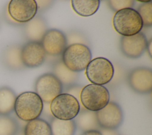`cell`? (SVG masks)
<instances>
[{"label":"cell","mask_w":152,"mask_h":135,"mask_svg":"<svg viewBox=\"0 0 152 135\" xmlns=\"http://www.w3.org/2000/svg\"><path fill=\"white\" fill-rule=\"evenodd\" d=\"M110 8L114 12L132 8L134 6L135 1L132 0H110L107 1Z\"/></svg>","instance_id":"24"},{"label":"cell","mask_w":152,"mask_h":135,"mask_svg":"<svg viewBox=\"0 0 152 135\" xmlns=\"http://www.w3.org/2000/svg\"><path fill=\"white\" fill-rule=\"evenodd\" d=\"M114 72L112 63L103 57L91 59L86 68V75L88 80L92 84L102 86L112 80Z\"/></svg>","instance_id":"6"},{"label":"cell","mask_w":152,"mask_h":135,"mask_svg":"<svg viewBox=\"0 0 152 135\" xmlns=\"http://www.w3.org/2000/svg\"><path fill=\"white\" fill-rule=\"evenodd\" d=\"M40 42L46 54L53 56L62 55L68 46L66 35L56 29L48 30Z\"/></svg>","instance_id":"12"},{"label":"cell","mask_w":152,"mask_h":135,"mask_svg":"<svg viewBox=\"0 0 152 135\" xmlns=\"http://www.w3.org/2000/svg\"><path fill=\"white\" fill-rule=\"evenodd\" d=\"M81 108L78 100L72 95L62 93L50 103V109L53 117L62 120H74Z\"/></svg>","instance_id":"5"},{"label":"cell","mask_w":152,"mask_h":135,"mask_svg":"<svg viewBox=\"0 0 152 135\" xmlns=\"http://www.w3.org/2000/svg\"><path fill=\"white\" fill-rule=\"evenodd\" d=\"M128 83L135 92L146 95L152 90V70L147 67H138L132 69L128 74Z\"/></svg>","instance_id":"9"},{"label":"cell","mask_w":152,"mask_h":135,"mask_svg":"<svg viewBox=\"0 0 152 135\" xmlns=\"http://www.w3.org/2000/svg\"><path fill=\"white\" fill-rule=\"evenodd\" d=\"M91 58V52L87 45L75 43L67 46L61 60L69 70L78 73L86 70Z\"/></svg>","instance_id":"3"},{"label":"cell","mask_w":152,"mask_h":135,"mask_svg":"<svg viewBox=\"0 0 152 135\" xmlns=\"http://www.w3.org/2000/svg\"><path fill=\"white\" fill-rule=\"evenodd\" d=\"M17 96L10 87L0 88V115H8L14 109Z\"/></svg>","instance_id":"20"},{"label":"cell","mask_w":152,"mask_h":135,"mask_svg":"<svg viewBox=\"0 0 152 135\" xmlns=\"http://www.w3.org/2000/svg\"><path fill=\"white\" fill-rule=\"evenodd\" d=\"M113 26L116 32L122 36L137 34L143 28L141 17L137 10L132 8L116 12L113 18Z\"/></svg>","instance_id":"2"},{"label":"cell","mask_w":152,"mask_h":135,"mask_svg":"<svg viewBox=\"0 0 152 135\" xmlns=\"http://www.w3.org/2000/svg\"><path fill=\"white\" fill-rule=\"evenodd\" d=\"M18 131L19 125L14 118L0 115V135H16Z\"/></svg>","instance_id":"22"},{"label":"cell","mask_w":152,"mask_h":135,"mask_svg":"<svg viewBox=\"0 0 152 135\" xmlns=\"http://www.w3.org/2000/svg\"><path fill=\"white\" fill-rule=\"evenodd\" d=\"M46 55L40 42L28 41L21 46V58L25 67L41 66L46 59Z\"/></svg>","instance_id":"13"},{"label":"cell","mask_w":152,"mask_h":135,"mask_svg":"<svg viewBox=\"0 0 152 135\" xmlns=\"http://www.w3.org/2000/svg\"><path fill=\"white\" fill-rule=\"evenodd\" d=\"M110 101L108 89L102 85L90 84L83 87L80 93V103L85 109L97 112Z\"/></svg>","instance_id":"4"},{"label":"cell","mask_w":152,"mask_h":135,"mask_svg":"<svg viewBox=\"0 0 152 135\" xmlns=\"http://www.w3.org/2000/svg\"><path fill=\"white\" fill-rule=\"evenodd\" d=\"M67 38H71V39H69L67 40V43H68L70 41H71V43L70 45L72 44H75V43H80V44H83L85 45H86V39L84 38V36H81V34H77V33H71L68 35V37H66Z\"/></svg>","instance_id":"26"},{"label":"cell","mask_w":152,"mask_h":135,"mask_svg":"<svg viewBox=\"0 0 152 135\" xmlns=\"http://www.w3.org/2000/svg\"><path fill=\"white\" fill-rule=\"evenodd\" d=\"M34 0H11L8 5V12L11 18L19 23H26L33 19L37 12Z\"/></svg>","instance_id":"10"},{"label":"cell","mask_w":152,"mask_h":135,"mask_svg":"<svg viewBox=\"0 0 152 135\" xmlns=\"http://www.w3.org/2000/svg\"><path fill=\"white\" fill-rule=\"evenodd\" d=\"M52 74L59 79L63 86L66 87L75 84L78 79V73L69 70L64 64L62 60H58L53 63Z\"/></svg>","instance_id":"17"},{"label":"cell","mask_w":152,"mask_h":135,"mask_svg":"<svg viewBox=\"0 0 152 135\" xmlns=\"http://www.w3.org/2000/svg\"><path fill=\"white\" fill-rule=\"evenodd\" d=\"M48 30V25L45 18L40 15H36L24 26V34L28 41L41 42Z\"/></svg>","instance_id":"14"},{"label":"cell","mask_w":152,"mask_h":135,"mask_svg":"<svg viewBox=\"0 0 152 135\" xmlns=\"http://www.w3.org/2000/svg\"><path fill=\"white\" fill-rule=\"evenodd\" d=\"M16 135H24V133H23V130H19V131L18 132V133Z\"/></svg>","instance_id":"31"},{"label":"cell","mask_w":152,"mask_h":135,"mask_svg":"<svg viewBox=\"0 0 152 135\" xmlns=\"http://www.w3.org/2000/svg\"><path fill=\"white\" fill-rule=\"evenodd\" d=\"M147 52L150 55V57H151V39H150L149 41H148L147 49Z\"/></svg>","instance_id":"30"},{"label":"cell","mask_w":152,"mask_h":135,"mask_svg":"<svg viewBox=\"0 0 152 135\" xmlns=\"http://www.w3.org/2000/svg\"><path fill=\"white\" fill-rule=\"evenodd\" d=\"M49 123L52 135H74L77 130L74 120H62L53 117Z\"/></svg>","instance_id":"18"},{"label":"cell","mask_w":152,"mask_h":135,"mask_svg":"<svg viewBox=\"0 0 152 135\" xmlns=\"http://www.w3.org/2000/svg\"><path fill=\"white\" fill-rule=\"evenodd\" d=\"M137 11L141 17L143 27H151L152 26V2L142 3L140 5Z\"/></svg>","instance_id":"23"},{"label":"cell","mask_w":152,"mask_h":135,"mask_svg":"<svg viewBox=\"0 0 152 135\" xmlns=\"http://www.w3.org/2000/svg\"><path fill=\"white\" fill-rule=\"evenodd\" d=\"M100 133L102 135H120L119 133L114 130H108V129H103L100 128Z\"/></svg>","instance_id":"28"},{"label":"cell","mask_w":152,"mask_h":135,"mask_svg":"<svg viewBox=\"0 0 152 135\" xmlns=\"http://www.w3.org/2000/svg\"><path fill=\"white\" fill-rule=\"evenodd\" d=\"M74 121L77 128L83 132L89 130H100V129L97 121L96 112L88 111L83 107L80 108Z\"/></svg>","instance_id":"16"},{"label":"cell","mask_w":152,"mask_h":135,"mask_svg":"<svg viewBox=\"0 0 152 135\" xmlns=\"http://www.w3.org/2000/svg\"><path fill=\"white\" fill-rule=\"evenodd\" d=\"M150 1H138V2H141V3H147V2H149Z\"/></svg>","instance_id":"32"},{"label":"cell","mask_w":152,"mask_h":135,"mask_svg":"<svg viewBox=\"0 0 152 135\" xmlns=\"http://www.w3.org/2000/svg\"><path fill=\"white\" fill-rule=\"evenodd\" d=\"M34 90L43 103H50L55 98L62 93L63 85L53 74L45 73L36 79Z\"/></svg>","instance_id":"7"},{"label":"cell","mask_w":152,"mask_h":135,"mask_svg":"<svg viewBox=\"0 0 152 135\" xmlns=\"http://www.w3.org/2000/svg\"><path fill=\"white\" fill-rule=\"evenodd\" d=\"M148 40L142 32L128 36H122L120 49L124 56L131 59L138 58L147 49Z\"/></svg>","instance_id":"11"},{"label":"cell","mask_w":152,"mask_h":135,"mask_svg":"<svg viewBox=\"0 0 152 135\" xmlns=\"http://www.w3.org/2000/svg\"><path fill=\"white\" fill-rule=\"evenodd\" d=\"M43 102L34 92H24L17 96L14 111L22 121L28 122L38 118L42 113Z\"/></svg>","instance_id":"1"},{"label":"cell","mask_w":152,"mask_h":135,"mask_svg":"<svg viewBox=\"0 0 152 135\" xmlns=\"http://www.w3.org/2000/svg\"><path fill=\"white\" fill-rule=\"evenodd\" d=\"M23 133L24 135H52L49 123L40 118L27 122Z\"/></svg>","instance_id":"21"},{"label":"cell","mask_w":152,"mask_h":135,"mask_svg":"<svg viewBox=\"0 0 152 135\" xmlns=\"http://www.w3.org/2000/svg\"><path fill=\"white\" fill-rule=\"evenodd\" d=\"M83 87L84 86L81 85L77 84L75 83L66 87L65 93L69 94L75 98L80 103V93Z\"/></svg>","instance_id":"25"},{"label":"cell","mask_w":152,"mask_h":135,"mask_svg":"<svg viewBox=\"0 0 152 135\" xmlns=\"http://www.w3.org/2000/svg\"><path fill=\"white\" fill-rule=\"evenodd\" d=\"M96 118L100 128L118 129L124 121V112L121 106L115 102H109L102 109L96 112Z\"/></svg>","instance_id":"8"},{"label":"cell","mask_w":152,"mask_h":135,"mask_svg":"<svg viewBox=\"0 0 152 135\" xmlns=\"http://www.w3.org/2000/svg\"><path fill=\"white\" fill-rule=\"evenodd\" d=\"M21 46L17 45L7 47L2 52V61L9 70L19 71L25 68L21 58Z\"/></svg>","instance_id":"15"},{"label":"cell","mask_w":152,"mask_h":135,"mask_svg":"<svg viewBox=\"0 0 152 135\" xmlns=\"http://www.w3.org/2000/svg\"><path fill=\"white\" fill-rule=\"evenodd\" d=\"M100 1L99 0H72L71 5L73 10L82 17H89L98 10Z\"/></svg>","instance_id":"19"},{"label":"cell","mask_w":152,"mask_h":135,"mask_svg":"<svg viewBox=\"0 0 152 135\" xmlns=\"http://www.w3.org/2000/svg\"><path fill=\"white\" fill-rule=\"evenodd\" d=\"M37 10L40 9V10H44L51 6L53 3L52 1H36Z\"/></svg>","instance_id":"27"},{"label":"cell","mask_w":152,"mask_h":135,"mask_svg":"<svg viewBox=\"0 0 152 135\" xmlns=\"http://www.w3.org/2000/svg\"><path fill=\"white\" fill-rule=\"evenodd\" d=\"M80 135H102L99 130H89L83 132Z\"/></svg>","instance_id":"29"}]
</instances>
